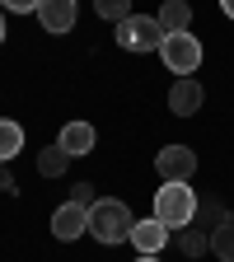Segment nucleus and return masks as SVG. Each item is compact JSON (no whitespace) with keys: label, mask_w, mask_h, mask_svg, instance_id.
<instances>
[{"label":"nucleus","mask_w":234,"mask_h":262,"mask_svg":"<svg viewBox=\"0 0 234 262\" xmlns=\"http://www.w3.org/2000/svg\"><path fill=\"white\" fill-rule=\"evenodd\" d=\"M202 103H206V89H202V80H197V75H183V80L169 84V113H174V117H197V113H202Z\"/></svg>","instance_id":"423d86ee"},{"label":"nucleus","mask_w":234,"mask_h":262,"mask_svg":"<svg viewBox=\"0 0 234 262\" xmlns=\"http://www.w3.org/2000/svg\"><path fill=\"white\" fill-rule=\"evenodd\" d=\"M197 215V192L187 183H164L155 192V220L169 225V229H187Z\"/></svg>","instance_id":"f03ea898"},{"label":"nucleus","mask_w":234,"mask_h":262,"mask_svg":"<svg viewBox=\"0 0 234 262\" xmlns=\"http://www.w3.org/2000/svg\"><path fill=\"white\" fill-rule=\"evenodd\" d=\"M202 42H197V33L187 28V33H164V42H159V61L169 66V75H197L202 71Z\"/></svg>","instance_id":"7ed1b4c3"},{"label":"nucleus","mask_w":234,"mask_h":262,"mask_svg":"<svg viewBox=\"0 0 234 262\" xmlns=\"http://www.w3.org/2000/svg\"><path fill=\"white\" fill-rule=\"evenodd\" d=\"M0 42H5V10H0Z\"/></svg>","instance_id":"4be33fe9"},{"label":"nucleus","mask_w":234,"mask_h":262,"mask_svg":"<svg viewBox=\"0 0 234 262\" xmlns=\"http://www.w3.org/2000/svg\"><path fill=\"white\" fill-rule=\"evenodd\" d=\"M66 169H71V155H66L61 145H47V150H38V173H42V178H61Z\"/></svg>","instance_id":"4468645a"},{"label":"nucleus","mask_w":234,"mask_h":262,"mask_svg":"<svg viewBox=\"0 0 234 262\" xmlns=\"http://www.w3.org/2000/svg\"><path fill=\"white\" fill-rule=\"evenodd\" d=\"M24 150V126L0 117V164H14V155Z\"/></svg>","instance_id":"ddd939ff"},{"label":"nucleus","mask_w":234,"mask_h":262,"mask_svg":"<svg viewBox=\"0 0 234 262\" xmlns=\"http://www.w3.org/2000/svg\"><path fill=\"white\" fill-rule=\"evenodd\" d=\"M178 248L187 257H202V253H211V234H206V229H197V225H187V229H178Z\"/></svg>","instance_id":"2eb2a0df"},{"label":"nucleus","mask_w":234,"mask_h":262,"mask_svg":"<svg viewBox=\"0 0 234 262\" xmlns=\"http://www.w3.org/2000/svg\"><path fill=\"white\" fill-rule=\"evenodd\" d=\"M220 10H225V14H229V19H234V0H220Z\"/></svg>","instance_id":"412c9836"},{"label":"nucleus","mask_w":234,"mask_h":262,"mask_svg":"<svg viewBox=\"0 0 234 262\" xmlns=\"http://www.w3.org/2000/svg\"><path fill=\"white\" fill-rule=\"evenodd\" d=\"M211 253H216L220 262H234V220L220 225V229H211Z\"/></svg>","instance_id":"dca6fc26"},{"label":"nucleus","mask_w":234,"mask_h":262,"mask_svg":"<svg viewBox=\"0 0 234 262\" xmlns=\"http://www.w3.org/2000/svg\"><path fill=\"white\" fill-rule=\"evenodd\" d=\"M42 0H0V10H10V14H38Z\"/></svg>","instance_id":"6ab92c4d"},{"label":"nucleus","mask_w":234,"mask_h":262,"mask_svg":"<svg viewBox=\"0 0 234 262\" xmlns=\"http://www.w3.org/2000/svg\"><path fill=\"white\" fill-rule=\"evenodd\" d=\"M75 0H42L38 5V24H42V33H52V38H61V33H71L75 28Z\"/></svg>","instance_id":"1a4fd4ad"},{"label":"nucleus","mask_w":234,"mask_h":262,"mask_svg":"<svg viewBox=\"0 0 234 262\" xmlns=\"http://www.w3.org/2000/svg\"><path fill=\"white\" fill-rule=\"evenodd\" d=\"M94 14H98V19H113V24H122V19L131 14V0H94Z\"/></svg>","instance_id":"f3484780"},{"label":"nucleus","mask_w":234,"mask_h":262,"mask_svg":"<svg viewBox=\"0 0 234 262\" xmlns=\"http://www.w3.org/2000/svg\"><path fill=\"white\" fill-rule=\"evenodd\" d=\"M19 183H14V173H10V164H0V192H14Z\"/></svg>","instance_id":"aec40b11"},{"label":"nucleus","mask_w":234,"mask_h":262,"mask_svg":"<svg viewBox=\"0 0 234 262\" xmlns=\"http://www.w3.org/2000/svg\"><path fill=\"white\" fill-rule=\"evenodd\" d=\"M136 262H159V257H136Z\"/></svg>","instance_id":"5701e85b"},{"label":"nucleus","mask_w":234,"mask_h":262,"mask_svg":"<svg viewBox=\"0 0 234 262\" xmlns=\"http://www.w3.org/2000/svg\"><path fill=\"white\" fill-rule=\"evenodd\" d=\"M84 229H89V211H84V206H75V202H61V206L52 211V234H56L61 244L80 239Z\"/></svg>","instance_id":"6e6552de"},{"label":"nucleus","mask_w":234,"mask_h":262,"mask_svg":"<svg viewBox=\"0 0 234 262\" xmlns=\"http://www.w3.org/2000/svg\"><path fill=\"white\" fill-rule=\"evenodd\" d=\"M71 202H75V206H84V211H89V206H94V202H98V192H94V183H75V187H71Z\"/></svg>","instance_id":"a211bd4d"},{"label":"nucleus","mask_w":234,"mask_h":262,"mask_svg":"<svg viewBox=\"0 0 234 262\" xmlns=\"http://www.w3.org/2000/svg\"><path fill=\"white\" fill-rule=\"evenodd\" d=\"M234 215L225 211V202H216V196H197V215H192V225L197 229H206V234H211V229H220V225H229Z\"/></svg>","instance_id":"f8f14e48"},{"label":"nucleus","mask_w":234,"mask_h":262,"mask_svg":"<svg viewBox=\"0 0 234 262\" xmlns=\"http://www.w3.org/2000/svg\"><path fill=\"white\" fill-rule=\"evenodd\" d=\"M169 234H174L169 225H159L155 215H145V220L131 225V248H136L141 257H159V253H164V244H169Z\"/></svg>","instance_id":"0eeeda50"},{"label":"nucleus","mask_w":234,"mask_h":262,"mask_svg":"<svg viewBox=\"0 0 234 262\" xmlns=\"http://www.w3.org/2000/svg\"><path fill=\"white\" fill-rule=\"evenodd\" d=\"M94 141H98V131H94L89 122H66L61 136H56V145L71 155V159H84V155L94 150Z\"/></svg>","instance_id":"9d476101"},{"label":"nucleus","mask_w":234,"mask_h":262,"mask_svg":"<svg viewBox=\"0 0 234 262\" xmlns=\"http://www.w3.org/2000/svg\"><path fill=\"white\" fill-rule=\"evenodd\" d=\"M159 42H164V28H159L155 14H126L117 24V47L122 52H159Z\"/></svg>","instance_id":"20e7f679"},{"label":"nucleus","mask_w":234,"mask_h":262,"mask_svg":"<svg viewBox=\"0 0 234 262\" xmlns=\"http://www.w3.org/2000/svg\"><path fill=\"white\" fill-rule=\"evenodd\" d=\"M155 19H159L164 33H187L192 28V5H187V0H164Z\"/></svg>","instance_id":"9b49d317"},{"label":"nucleus","mask_w":234,"mask_h":262,"mask_svg":"<svg viewBox=\"0 0 234 262\" xmlns=\"http://www.w3.org/2000/svg\"><path fill=\"white\" fill-rule=\"evenodd\" d=\"M131 225H136V215H131V206L117 202V196H98V202L89 206V234L98 244H122V239H131Z\"/></svg>","instance_id":"f257e3e1"},{"label":"nucleus","mask_w":234,"mask_h":262,"mask_svg":"<svg viewBox=\"0 0 234 262\" xmlns=\"http://www.w3.org/2000/svg\"><path fill=\"white\" fill-rule=\"evenodd\" d=\"M155 169H159L164 183H192L197 178V150H187V145H164L155 155Z\"/></svg>","instance_id":"39448f33"}]
</instances>
